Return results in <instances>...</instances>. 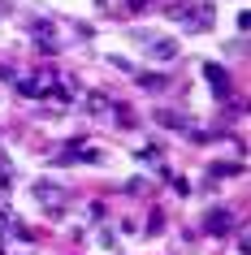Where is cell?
Masks as SVG:
<instances>
[{
	"instance_id": "3",
	"label": "cell",
	"mask_w": 251,
	"mask_h": 255,
	"mask_svg": "<svg viewBox=\"0 0 251 255\" xmlns=\"http://www.w3.org/2000/svg\"><path fill=\"white\" fill-rule=\"evenodd\" d=\"M147 48H152L156 56H178V43L173 39H147Z\"/></svg>"
},
{
	"instance_id": "4",
	"label": "cell",
	"mask_w": 251,
	"mask_h": 255,
	"mask_svg": "<svg viewBox=\"0 0 251 255\" xmlns=\"http://www.w3.org/2000/svg\"><path fill=\"white\" fill-rule=\"evenodd\" d=\"M147 87V91H165V78H152V74H143V78H139Z\"/></svg>"
},
{
	"instance_id": "2",
	"label": "cell",
	"mask_w": 251,
	"mask_h": 255,
	"mask_svg": "<svg viewBox=\"0 0 251 255\" xmlns=\"http://www.w3.org/2000/svg\"><path fill=\"white\" fill-rule=\"evenodd\" d=\"M204 229H208V234H225V229H230V212H208Z\"/></svg>"
},
{
	"instance_id": "1",
	"label": "cell",
	"mask_w": 251,
	"mask_h": 255,
	"mask_svg": "<svg viewBox=\"0 0 251 255\" xmlns=\"http://www.w3.org/2000/svg\"><path fill=\"white\" fill-rule=\"evenodd\" d=\"M204 74H208V82L217 87L221 95H230V78H225V69H217V65H204Z\"/></svg>"
}]
</instances>
